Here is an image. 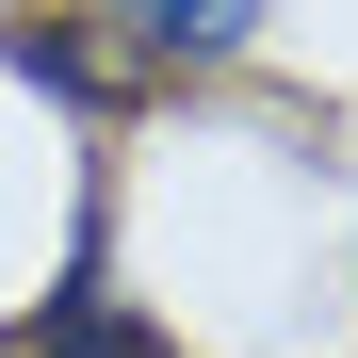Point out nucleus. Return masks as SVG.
Listing matches in <instances>:
<instances>
[{
    "label": "nucleus",
    "instance_id": "f257e3e1",
    "mask_svg": "<svg viewBox=\"0 0 358 358\" xmlns=\"http://www.w3.org/2000/svg\"><path fill=\"white\" fill-rule=\"evenodd\" d=\"M114 33L147 49V66H228V49L261 33V0H98Z\"/></svg>",
    "mask_w": 358,
    "mask_h": 358
},
{
    "label": "nucleus",
    "instance_id": "f03ea898",
    "mask_svg": "<svg viewBox=\"0 0 358 358\" xmlns=\"http://www.w3.org/2000/svg\"><path fill=\"white\" fill-rule=\"evenodd\" d=\"M33 358H179V342H147V326H131V293H114V277L82 261V277L33 310Z\"/></svg>",
    "mask_w": 358,
    "mask_h": 358
},
{
    "label": "nucleus",
    "instance_id": "7ed1b4c3",
    "mask_svg": "<svg viewBox=\"0 0 358 358\" xmlns=\"http://www.w3.org/2000/svg\"><path fill=\"white\" fill-rule=\"evenodd\" d=\"M0 66H17V82H49L66 114H98V98H114V82H98V49H82L66 17H17V33H0Z\"/></svg>",
    "mask_w": 358,
    "mask_h": 358
}]
</instances>
